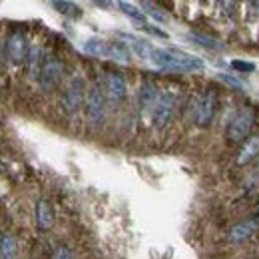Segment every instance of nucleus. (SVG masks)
<instances>
[{
  "mask_svg": "<svg viewBox=\"0 0 259 259\" xmlns=\"http://www.w3.org/2000/svg\"><path fill=\"white\" fill-rule=\"evenodd\" d=\"M152 62L163 70H171V72H197V70L205 68L203 60H199L195 56L171 52V50H162V48H154Z\"/></svg>",
  "mask_w": 259,
  "mask_h": 259,
  "instance_id": "1",
  "label": "nucleus"
},
{
  "mask_svg": "<svg viewBox=\"0 0 259 259\" xmlns=\"http://www.w3.org/2000/svg\"><path fill=\"white\" fill-rule=\"evenodd\" d=\"M62 74H64V66L60 62V58L50 52L44 56V62H42V68H40V76H38V82L42 86L44 92H52L60 80H62Z\"/></svg>",
  "mask_w": 259,
  "mask_h": 259,
  "instance_id": "2",
  "label": "nucleus"
},
{
  "mask_svg": "<svg viewBox=\"0 0 259 259\" xmlns=\"http://www.w3.org/2000/svg\"><path fill=\"white\" fill-rule=\"evenodd\" d=\"M84 100H86V86H84V80L80 76L72 78L70 84L66 86L64 94L60 98V106L66 114H76L82 106H84Z\"/></svg>",
  "mask_w": 259,
  "mask_h": 259,
  "instance_id": "3",
  "label": "nucleus"
},
{
  "mask_svg": "<svg viewBox=\"0 0 259 259\" xmlns=\"http://www.w3.org/2000/svg\"><path fill=\"white\" fill-rule=\"evenodd\" d=\"M251 128H253V112L247 110V108L245 110H239L231 118V122L227 124V130H226L227 140L231 144H239V142H243L251 134Z\"/></svg>",
  "mask_w": 259,
  "mask_h": 259,
  "instance_id": "4",
  "label": "nucleus"
},
{
  "mask_svg": "<svg viewBox=\"0 0 259 259\" xmlns=\"http://www.w3.org/2000/svg\"><path fill=\"white\" fill-rule=\"evenodd\" d=\"M28 48H30V46H28V40H26V36L22 34V30H12V32L6 36L4 52H6V58L14 66H22L26 62Z\"/></svg>",
  "mask_w": 259,
  "mask_h": 259,
  "instance_id": "5",
  "label": "nucleus"
},
{
  "mask_svg": "<svg viewBox=\"0 0 259 259\" xmlns=\"http://www.w3.org/2000/svg\"><path fill=\"white\" fill-rule=\"evenodd\" d=\"M84 104H86V116H88L90 126H94V128L102 126L106 120V98L98 86H92L88 90Z\"/></svg>",
  "mask_w": 259,
  "mask_h": 259,
  "instance_id": "6",
  "label": "nucleus"
},
{
  "mask_svg": "<svg viewBox=\"0 0 259 259\" xmlns=\"http://www.w3.org/2000/svg\"><path fill=\"white\" fill-rule=\"evenodd\" d=\"M215 112H218V94L213 90H205L195 106V126L207 128L213 122Z\"/></svg>",
  "mask_w": 259,
  "mask_h": 259,
  "instance_id": "7",
  "label": "nucleus"
},
{
  "mask_svg": "<svg viewBox=\"0 0 259 259\" xmlns=\"http://www.w3.org/2000/svg\"><path fill=\"white\" fill-rule=\"evenodd\" d=\"M174 108H176V98L171 92H163L160 94L154 110H152V120H154V126L158 130L165 128L171 118H174Z\"/></svg>",
  "mask_w": 259,
  "mask_h": 259,
  "instance_id": "8",
  "label": "nucleus"
},
{
  "mask_svg": "<svg viewBox=\"0 0 259 259\" xmlns=\"http://www.w3.org/2000/svg\"><path fill=\"white\" fill-rule=\"evenodd\" d=\"M255 233H259V220L257 218L235 224V226L229 229L227 239H229L231 243H243V241H247L249 237H253Z\"/></svg>",
  "mask_w": 259,
  "mask_h": 259,
  "instance_id": "9",
  "label": "nucleus"
},
{
  "mask_svg": "<svg viewBox=\"0 0 259 259\" xmlns=\"http://www.w3.org/2000/svg\"><path fill=\"white\" fill-rule=\"evenodd\" d=\"M54 222H56V213H54V207H52V203L48 201V199H38L36 201V226L40 231H48V229H52L54 226Z\"/></svg>",
  "mask_w": 259,
  "mask_h": 259,
  "instance_id": "10",
  "label": "nucleus"
},
{
  "mask_svg": "<svg viewBox=\"0 0 259 259\" xmlns=\"http://www.w3.org/2000/svg\"><path fill=\"white\" fill-rule=\"evenodd\" d=\"M106 90H108V98L112 102H122L126 98V80L122 74L118 72H108L106 74Z\"/></svg>",
  "mask_w": 259,
  "mask_h": 259,
  "instance_id": "11",
  "label": "nucleus"
},
{
  "mask_svg": "<svg viewBox=\"0 0 259 259\" xmlns=\"http://www.w3.org/2000/svg\"><path fill=\"white\" fill-rule=\"evenodd\" d=\"M259 156V136H247L243 142H241V148H239V154L235 158L237 165H245V163L253 162Z\"/></svg>",
  "mask_w": 259,
  "mask_h": 259,
  "instance_id": "12",
  "label": "nucleus"
},
{
  "mask_svg": "<svg viewBox=\"0 0 259 259\" xmlns=\"http://www.w3.org/2000/svg\"><path fill=\"white\" fill-rule=\"evenodd\" d=\"M158 98H160L158 86H156L154 82L146 80V82L142 84V88H140V108H142V112H144V114L152 112L154 106H156V102H158Z\"/></svg>",
  "mask_w": 259,
  "mask_h": 259,
  "instance_id": "13",
  "label": "nucleus"
},
{
  "mask_svg": "<svg viewBox=\"0 0 259 259\" xmlns=\"http://www.w3.org/2000/svg\"><path fill=\"white\" fill-rule=\"evenodd\" d=\"M122 38L124 40H128L126 44H128L130 48L140 56V58H144V60H152V52H154V46L150 44V42H146V40H140V38H136V36H132V34H122Z\"/></svg>",
  "mask_w": 259,
  "mask_h": 259,
  "instance_id": "14",
  "label": "nucleus"
},
{
  "mask_svg": "<svg viewBox=\"0 0 259 259\" xmlns=\"http://www.w3.org/2000/svg\"><path fill=\"white\" fill-rule=\"evenodd\" d=\"M42 62H44V54H42V48L40 46H32L28 48V56H26V68H28V74L30 78L38 80L40 76V68H42Z\"/></svg>",
  "mask_w": 259,
  "mask_h": 259,
  "instance_id": "15",
  "label": "nucleus"
},
{
  "mask_svg": "<svg viewBox=\"0 0 259 259\" xmlns=\"http://www.w3.org/2000/svg\"><path fill=\"white\" fill-rule=\"evenodd\" d=\"M52 4V8L56 10V12H60L62 16H68V18H82V8L78 6V4H74V2H70V0H52L50 2Z\"/></svg>",
  "mask_w": 259,
  "mask_h": 259,
  "instance_id": "16",
  "label": "nucleus"
},
{
  "mask_svg": "<svg viewBox=\"0 0 259 259\" xmlns=\"http://www.w3.org/2000/svg\"><path fill=\"white\" fill-rule=\"evenodd\" d=\"M116 6L120 8V12H122V14H126V16H128L130 20H134L136 24H140V28H142L144 24H148V22H146V14H144L140 8H136L134 4H130V2H126V0H118V2H116Z\"/></svg>",
  "mask_w": 259,
  "mask_h": 259,
  "instance_id": "17",
  "label": "nucleus"
},
{
  "mask_svg": "<svg viewBox=\"0 0 259 259\" xmlns=\"http://www.w3.org/2000/svg\"><path fill=\"white\" fill-rule=\"evenodd\" d=\"M84 52L86 54H92V56H100V58H108L110 54V44L106 40H100V38H90L86 44H84Z\"/></svg>",
  "mask_w": 259,
  "mask_h": 259,
  "instance_id": "18",
  "label": "nucleus"
},
{
  "mask_svg": "<svg viewBox=\"0 0 259 259\" xmlns=\"http://www.w3.org/2000/svg\"><path fill=\"white\" fill-rule=\"evenodd\" d=\"M108 58L118 60V62H130V46L126 42H112Z\"/></svg>",
  "mask_w": 259,
  "mask_h": 259,
  "instance_id": "19",
  "label": "nucleus"
},
{
  "mask_svg": "<svg viewBox=\"0 0 259 259\" xmlns=\"http://www.w3.org/2000/svg\"><path fill=\"white\" fill-rule=\"evenodd\" d=\"M16 249H18V243L12 235H2L0 237V255L2 257H12L16 255Z\"/></svg>",
  "mask_w": 259,
  "mask_h": 259,
  "instance_id": "20",
  "label": "nucleus"
},
{
  "mask_svg": "<svg viewBox=\"0 0 259 259\" xmlns=\"http://www.w3.org/2000/svg\"><path fill=\"white\" fill-rule=\"evenodd\" d=\"M144 10H146V14H148V16H152L154 20H158V22H167V14L163 12L160 6H156L154 2L144 0Z\"/></svg>",
  "mask_w": 259,
  "mask_h": 259,
  "instance_id": "21",
  "label": "nucleus"
},
{
  "mask_svg": "<svg viewBox=\"0 0 259 259\" xmlns=\"http://www.w3.org/2000/svg\"><path fill=\"white\" fill-rule=\"evenodd\" d=\"M190 38L194 40L195 44H199V46H203V48H207V50H222L220 42H215L213 38H207V36H203V34L192 32L190 34Z\"/></svg>",
  "mask_w": 259,
  "mask_h": 259,
  "instance_id": "22",
  "label": "nucleus"
},
{
  "mask_svg": "<svg viewBox=\"0 0 259 259\" xmlns=\"http://www.w3.org/2000/svg\"><path fill=\"white\" fill-rule=\"evenodd\" d=\"M231 68H233L235 72L249 74V72L255 70V64H253V62H245V60H233V62H231Z\"/></svg>",
  "mask_w": 259,
  "mask_h": 259,
  "instance_id": "23",
  "label": "nucleus"
},
{
  "mask_svg": "<svg viewBox=\"0 0 259 259\" xmlns=\"http://www.w3.org/2000/svg\"><path fill=\"white\" fill-rule=\"evenodd\" d=\"M220 80L222 82H226L227 86H231L233 90H243V82L241 80H237V78H233V76H229V74H220Z\"/></svg>",
  "mask_w": 259,
  "mask_h": 259,
  "instance_id": "24",
  "label": "nucleus"
},
{
  "mask_svg": "<svg viewBox=\"0 0 259 259\" xmlns=\"http://www.w3.org/2000/svg\"><path fill=\"white\" fill-rule=\"evenodd\" d=\"M220 6L224 10V14L229 16V18L235 14V0H220Z\"/></svg>",
  "mask_w": 259,
  "mask_h": 259,
  "instance_id": "25",
  "label": "nucleus"
},
{
  "mask_svg": "<svg viewBox=\"0 0 259 259\" xmlns=\"http://www.w3.org/2000/svg\"><path fill=\"white\" fill-rule=\"evenodd\" d=\"M142 28H144L148 34H152V36H158V38H167V34L163 32V30H158V28H154V26H150V24H144Z\"/></svg>",
  "mask_w": 259,
  "mask_h": 259,
  "instance_id": "26",
  "label": "nucleus"
},
{
  "mask_svg": "<svg viewBox=\"0 0 259 259\" xmlns=\"http://www.w3.org/2000/svg\"><path fill=\"white\" fill-rule=\"evenodd\" d=\"M74 253L72 251H68V247H58V251H54V257H72Z\"/></svg>",
  "mask_w": 259,
  "mask_h": 259,
  "instance_id": "27",
  "label": "nucleus"
},
{
  "mask_svg": "<svg viewBox=\"0 0 259 259\" xmlns=\"http://www.w3.org/2000/svg\"><path fill=\"white\" fill-rule=\"evenodd\" d=\"M92 2H94L96 6H100V8H106V10L112 6V2H110V0H92Z\"/></svg>",
  "mask_w": 259,
  "mask_h": 259,
  "instance_id": "28",
  "label": "nucleus"
},
{
  "mask_svg": "<svg viewBox=\"0 0 259 259\" xmlns=\"http://www.w3.org/2000/svg\"><path fill=\"white\" fill-rule=\"evenodd\" d=\"M4 60H6V52H4V44L0 42V70H2V66H4Z\"/></svg>",
  "mask_w": 259,
  "mask_h": 259,
  "instance_id": "29",
  "label": "nucleus"
},
{
  "mask_svg": "<svg viewBox=\"0 0 259 259\" xmlns=\"http://www.w3.org/2000/svg\"><path fill=\"white\" fill-rule=\"evenodd\" d=\"M0 171H2V163H0Z\"/></svg>",
  "mask_w": 259,
  "mask_h": 259,
  "instance_id": "30",
  "label": "nucleus"
},
{
  "mask_svg": "<svg viewBox=\"0 0 259 259\" xmlns=\"http://www.w3.org/2000/svg\"><path fill=\"white\" fill-rule=\"evenodd\" d=\"M0 237H2V233H0Z\"/></svg>",
  "mask_w": 259,
  "mask_h": 259,
  "instance_id": "31",
  "label": "nucleus"
}]
</instances>
